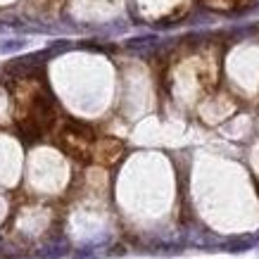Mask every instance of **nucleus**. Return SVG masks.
<instances>
[{
    "instance_id": "1",
    "label": "nucleus",
    "mask_w": 259,
    "mask_h": 259,
    "mask_svg": "<svg viewBox=\"0 0 259 259\" xmlns=\"http://www.w3.org/2000/svg\"><path fill=\"white\" fill-rule=\"evenodd\" d=\"M50 57H55L50 50H38V53L22 55L8 64V74H12L15 79H31V76H36L40 71V64L46 60H50Z\"/></svg>"
},
{
    "instance_id": "2",
    "label": "nucleus",
    "mask_w": 259,
    "mask_h": 259,
    "mask_svg": "<svg viewBox=\"0 0 259 259\" xmlns=\"http://www.w3.org/2000/svg\"><path fill=\"white\" fill-rule=\"evenodd\" d=\"M67 252H69V240L67 238H55V240H50L48 245H43L40 259H60Z\"/></svg>"
},
{
    "instance_id": "3",
    "label": "nucleus",
    "mask_w": 259,
    "mask_h": 259,
    "mask_svg": "<svg viewBox=\"0 0 259 259\" xmlns=\"http://www.w3.org/2000/svg\"><path fill=\"white\" fill-rule=\"evenodd\" d=\"M157 46L159 43H157L155 36H141V38L126 40V48H128V50H134V53H138V55H150Z\"/></svg>"
},
{
    "instance_id": "4",
    "label": "nucleus",
    "mask_w": 259,
    "mask_h": 259,
    "mask_svg": "<svg viewBox=\"0 0 259 259\" xmlns=\"http://www.w3.org/2000/svg\"><path fill=\"white\" fill-rule=\"evenodd\" d=\"M254 245H257V238H233V240L224 243L221 247L226 252H247V250H252Z\"/></svg>"
},
{
    "instance_id": "5",
    "label": "nucleus",
    "mask_w": 259,
    "mask_h": 259,
    "mask_svg": "<svg viewBox=\"0 0 259 259\" xmlns=\"http://www.w3.org/2000/svg\"><path fill=\"white\" fill-rule=\"evenodd\" d=\"M24 40L19 38H10V40H0V53H15V50H22Z\"/></svg>"
},
{
    "instance_id": "6",
    "label": "nucleus",
    "mask_w": 259,
    "mask_h": 259,
    "mask_svg": "<svg viewBox=\"0 0 259 259\" xmlns=\"http://www.w3.org/2000/svg\"><path fill=\"white\" fill-rule=\"evenodd\" d=\"M69 48H71V43H69V40H53L48 50H50L53 55H57V53H64V50H69Z\"/></svg>"
},
{
    "instance_id": "7",
    "label": "nucleus",
    "mask_w": 259,
    "mask_h": 259,
    "mask_svg": "<svg viewBox=\"0 0 259 259\" xmlns=\"http://www.w3.org/2000/svg\"><path fill=\"white\" fill-rule=\"evenodd\" d=\"M74 259H98V257H95L93 252L86 247V250H79V252H76V254H74Z\"/></svg>"
},
{
    "instance_id": "8",
    "label": "nucleus",
    "mask_w": 259,
    "mask_h": 259,
    "mask_svg": "<svg viewBox=\"0 0 259 259\" xmlns=\"http://www.w3.org/2000/svg\"><path fill=\"white\" fill-rule=\"evenodd\" d=\"M3 31H5V24H3V22H0V33H3Z\"/></svg>"
},
{
    "instance_id": "9",
    "label": "nucleus",
    "mask_w": 259,
    "mask_h": 259,
    "mask_svg": "<svg viewBox=\"0 0 259 259\" xmlns=\"http://www.w3.org/2000/svg\"><path fill=\"white\" fill-rule=\"evenodd\" d=\"M0 247H3V238H0Z\"/></svg>"
},
{
    "instance_id": "10",
    "label": "nucleus",
    "mask_w": 259,
    "mask_h": 259,
    "mask_svg": "<svg viewBox=\"0 0 259 259\" xmlns=\"http://www.w3.org/2000/svg\"><path fill=\"white\" fill-rule=\"evenodd\" d=\"M254 10H259V3H257V8H254Z\"/></svg>"
},
{
    "instance_id": "11",
    "label": "nucleus",
    "mask_w": 259,
    "mask_h": 259,
    "mask_svg": "<svg viewBox=\"0 0 259 259\" xmlns=\"http://www.w3.org/2000/svg\"><path fill=\"white\" fill-rule=\"evenodd\" d=\"M0 76H3V71H0Z\"/></svg>"
}]
</instances>
